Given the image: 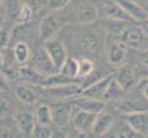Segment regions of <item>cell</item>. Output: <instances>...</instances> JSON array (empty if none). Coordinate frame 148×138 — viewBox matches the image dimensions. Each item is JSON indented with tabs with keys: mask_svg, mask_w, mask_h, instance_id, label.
Returning <instances> with one entry per match:
<instances>
[{
	"mask_svg": "<svg viewBox=\"0 0 148 138\" xmlns=\"http://www.w3.org/2000/svg\"><path fill=\"white\" fill-rule=\"evenodd\" d=\"M95 70V65L90 57L83 56L82 59H78V78H86L92 72Z\"/></svg>",
	"mask_w": 148,
	"mask_h": 138,
	"instance_id": "d4e9b609",
	"label": "cell"
},
{
	"mask_svg": "<svg viewBox=\"0 0 148 138\" xmlns=\"http://www.w3.org/2000/svg\"><path fill=\"white\" fill-rule=\"evenodd\" d=\"M73 113V106L68 103H57L52 107V124L59 128H64L68 125Z\"/></svg>",
	"mask_w": 148,
	"mask_h": 138,
	"instance_id": "5bb4252c",
	"label": "cell"
},
{
	"mask_svg": "<svg viewBox=\"0 0 148 138\" xmlns=\"http://www.w3.org/2000/svg\"><path fill=\"white\" fill-rule=\"evenodd\" d=\"M126 123L138 136H148V111H136L126 115Z\"/></svg>",
	"mask_w": 148,
	"mask_h": 138,
	"instance_id": "ba28073f",
	"label": "cell"
},
{
	"mask_svg": "<svg viewBox=\"0 0 148 138\" xmlns=\"http://www.w3.org/2000/svg\"><path fill=\"white\" fill-rule=\"evenodd\" d=\"M73 107L77 110H83L88 111V112L99 113L101 111H104L105 108V102L101 99H95V98H90L86 95H82L79 98L74 97L73 100Z\"/></svg>",
	"mask_w": 148,
	"mask_h": 138,
	"instance_id": "4fadbf2b",
	"label": "cell"
},
{
	"mask_svg": "<svg viewBox=\"0 0 148 138\" xmlns=\"http://www.w3.org/2000/svg\"><path fill=\"white\" fill-rule=\"evenodd\" d=\"M70 1L72 0H47V7H48V9L56 12V10H61L66 8L70 4Z\"/></svg>",
	"mask_w": 148,
	"mask_h": 138,
	"instance_id": "f546056e",
	"label": "cell"
},
{
	"mask_svg": "<svg viewBox=\"0 0 148 138\" xmlns=\"http://www.w3.org/2000/svg\"><path fill=\"white\" fill-rule=\"evenodd\" d=\"M116 1L122 7V9L127 13V16L131 20L144 21V22L147 21L148 12L136 1H134V0H116Z\"/></svg>",
	"mask_w": 148,
	"mask_h": 138,
	"instance_id": "2e32d148",
	"label": "cell"
},
{
	"mask_svg": "<svg viewBox=\"0 0 148 138\" xmlns=\"http://www.w3.org/2000/svg\"><path fill=\"white\" fill-rule=\"evenodd\" d=\"M113 74H108V76H104L101 78L96 79V81L91 82L90 85L84 86L81 91V95H86V97L90 98H95V99H101L104 97V92L107 90L109 82L112 81Z\"/></svg>",
	"mask_w": 148,
	"mask_h": 138,
	"instance_id": "30bf717a",
	"label": "cell"
},
{
	"mask_svg": "<svg viewBox=\"0 0 148 138\" xmlns=\"http://www.w3.org/2000/svg\"><path fill=\"white\" fill-rule=\"evenodd\" d=\"M126 94V91L122 89L120 83L114 79V76H113L112 81L109 82L108 85L107 90L104 92V97H103V100L105 103L107 102H113V100H118V99H122V97Z\"/></svg>",
	"mask_w": 148,
	"mask_h": 138,
	"instance_id": "ffe728a7",
	"label": "cell"
},
{
	"mask_svg": "<svg viewBox=\"0 0 148 138\" xmlns=\"http://www.w3.org/2000/svg\"><path fill=\"white\" fill-rule=\"evenodd\" d=\"M113 123H114V119L110 113L108 112H99L95 117V121H94V125L91 128V133L94 136H104L105 133H108L110 128H112Z\"/></svg>",
	"mask_w": 148,
	"mask_h": 138,
	"instance_id": "ac0fdd59",
	"label": "cell"
},
{
	"mask_svg": "<svg viewBox=\"0 0 148 138\" xmlns=\"http://www.w3.org/2000/svg\"><path fill=\"white\" fill-rule=\"evenodd\" d=\"M33 8L29 4H22L21 5V9L18 12L17 17H16V23L17 25H26L31 21L33 18Z\"/></svg>",
	"mask_w": 148,
	"mask_h": 138,
	"instance_id": "484cf974",
	"label": "cell"
},
{
	"mask_svg": "<svg viewBox=\"0 0 148 138\" xmlns=\"http://www.w3.org/2000/svg\"><path fill=\"white\" fill-rule=\"evenodd\" d=\"M120 39L126 47H131L134 50H146L148 35L140 29L126 28L120 35Z\"/></svg>",
	"mask_w": 148,
	"mask_h": 138,
	"instance_id": "3957f363",
	"label": "cell"
},
{
	"mask_svg": "<svg viewBox=\"0 0 148 138\" xmlns=\"http://www.w3.org/2000/svg\"><path fill=\"white\" fill-rule=\"evenodd\" d=\"M138 57H139V60L142 61V64H144V65H147L148 67V48L142 50V51L139 52Z\"/></svg>",
	"mask_w": 148,
	"mask_h": 138,
	"instance_id": "836d02e7",
	"label": "cell"
},
{
	"mask_svg": "<svg viewBox=\"0 0 148 138\" xmlns=\"http://www.w3.org/2000/svg\"><path fill=\"white\" fill-rule=\"evenodd\" d=\"M43 91L46 94H48V97L55 98L57 100H65L79 95L82 91V87L79 82H73V83H64V85H56V86L43 87Z\"/></svg>",
	"mask_w": 148,
	"mask_h": 138,
	"instance_id": "7a4b0ae2",
	"label": "cell"
},
{
	"mask_svg": "<svg viewBox=\"0 0 148 138\" xmlns=\"http://www.w3.org/2000/svg\"><path fill=\"white\" fill-rule=\"evenodd\" d=\"M60 73H62L64 76L70 77V78H78V59L75 57H69L65 60V63L62 64V67L59 69Z\"/></svg>",
	"mask_w": 148,
	"mask_h": 138,
	"instance_id": "cb8c5ba5",
	"label": "cell"
},
{
	"mask_svg": "<svg viewBox=\"0 0 148 138\" xmlns=\"http://www.w3.org/2000/svg\"><path fill=\"white\" fill-rule=\"evenodd\" d=\"M8 42H9V34L7 30L4 29H0V50H4L7 47Z\"/></svg>",
	"mask_w": 148,
	"mask_h": 138,
	"instance_id": "d6a6232c",
	"label": "cell"
},
{
	"mask_svg": "<svg viewBox=\"0 0 148 138\" xmlns=\"http://www.w3.org/2000/svg\"><path fill=\"white\" fill-rule=\"evenodd\" d=\"M14 94L21 103L27 104V106L35 104L39 99V92L36 91L35 89H33V87H30V86H26V85H20V86H17L14 90Z\"/></svg>",
	"mask_w": 148,
	"mask_h": 138,
	"instance_id": "d6986e66",
	"label": "cell"
},
{
	"mask_svg": "<svg viewBox=\"0 0 148 138\" xmlns=\"http://www.w3.org/2000/svg\"><path fill=\"white\" fill-rule=\"evenodd\" d=\"M129 21H121V20H109L108 18L107 22V30L108 33L113 34V35H121L126 28H127Z\"/></svg>",
	"mask_w": 148,
	"mask_h": 138,
	"instance_id": "4316f807",
	"label": "cell"
},
{
	"mask_svg": "<svg viewBox=\"0 0 148 138\" xmlns=\"http://www.w3.org/2000/svg\"><path fill=\"white\" fill-rule=\"evenodd\" d=\"M64 21L60 16H57L56 13H49V14L44 16L43 20L40 21L39 25V35L44 42L49 41V39L55 38L57 33L61 30V28L64 26Z\"/></svg>",
	"mask_w": 148,
	"mask_h": 138,
	"instance_id": "6da1fadb",
	"label": "cell"
},
{
	"mask_svg": "<svg viewBox=\"0 0 148 138\" xmlns=\"http://www.w3.org/2000/svg\"><path fill=\"white\" fill-rule=\"evenodd\" d=\"M44 50H46V52L48 54L51 61L53 63L56 70L59 72V69L62 67L65 60L68 59V52H66L65 46L60 41L52 38V39H49V41H46V43H44Z\"/></svg>",
	"mask_w": 148,
	"mask_h": 138,
	"instance_id": "277c9868",
	"label": "cell"
},
{
	"mask_svg": "<svg viewBox=\"0 0 148 138\" xmlns=\"http://www.w3.org/2000/svg\"><path fill=\"white\" fill-rule=\"evenodd\" d=\"M97 113L94 112H88V111H83V110H78L77 113L73 116V125L74 129L81 133H87L91 132V128L94 125L95 117Z\"/></svg>",
	"mask_w": 148,
	"mask_h": 138,
	"instance_id": "9a60e30c",
	"label": "cell"
},
{
	"mask_svg": "<svg viewBox=\"0 0 148 138\" xmlns=\"http://www.w3.org/2000/svg\"><path fill=\"white\" fill-rule=\"evenodd\" d=\"M21 5L22 4L20 3V0H8L7 5H5V12L10 18L16 21V17H17L18 12L21 9Z\"/></svg>",
	"mask_w": 148,
	"mask_h": 138,
	"instance_id": "f1b7e54d",
	"label": "cell"
},
{
	"mask_svg": "<svg viewBox=\"0 0 148 138\" xmlns=\"http://www.w3.org/2000/svg\"><path fill=\"white\" fill-rule=\"evenodd\" d=\"M100 9L104 13V16L109 20H121V21H130L131 18L127 13L122 9L120 4L116 0H103L100 4Z\"/></svg>",
	"mask_w": 148,
	"mask_h": 138,
	"instance_id": "7c38bea8",
	"label": "cell"
},
{
	"mask_svg": "<svg viewBox=\"0 0 148 138\" xmlns=\"http://www.w3.org/2000/svg\"><path fill=\"white\" fill-rule=\"evenodd\" d=\"M101 38L97 33L95 31H88L86 33L79 41V48H81L82 54L86 57H94L96 56L100 52V48H101Z\"/></svg>",
	"mask_w": 148,
	"mask_h": 138,
	"instance_id": "5b68a950",
	"label": "cell"
},
{
	"mask_svg": "<svg viewBox=\"0 0 148 138\" xmlns=\"http://www.w3.org/2000/svg\"><path fill=\"white\" fill-rule=\"evenodd\" d=\"M35 121L42 125H51L52 124V107L48 104H39L34 111Z\"/></svg>",
	"mask_w": 148,
	"mask_h": 138,
	"instance_id": "7402d4cb",
	"label": "cell"
},
{
	"mask_svg": "<svg viewBox=\"0 0 148 138\" xmlns=\"http://www.w3.org/2000/svg\"><path fill=\"white\" fill-rule=\"evenodd\" d=\"M99 17V8L94 3L84 0L77 7L75 20L79 23H92Z\"/></svg>",
	"mask_w": 148,
	"mask_h": 138,
	"instance_id": "9c48e42d",
	"label": "cell"
},
{
	"mask_svg": "<svg viewBox=\"0 0 148 138\" xmlns=\"http://www.w3.org/2000/svg\"><path fill=\"white\" fill-rule=\"evenodd\" d=\"M1 4H3V0H0V7H1Z\"/></svg>",
	"mask_w": 148,
	"mask_h": 138,
	"instance_id": "8d00e7d4",
	"label": "cell"
},
{
	"mask_svg": "<svg viewBox=\"0 0 148 138\" xmlns=\"http://www.w3.org/2000/svg\"><path fill=\"white\" fill-rule=\"evenodd\" d=\"M3 22H4V18H3V16L0 14V29L3 28Z\"/></svg>",
	"mask_w": 148,
	"mask_h": 138,
	"instance_id": "d590c367",
	"label": "cell"
},
{
	"mask_svg": "<svg viewBox=\"0 0 148 138\" xmlns=\"http://www.w3.org/2000/svg\"><path fill=\"white\" fill-rule=\"evenodd\" d=\"M136 89L140 91V94L148 102V77H143V78L139 79L138 83H136Z\"/></svg>",
	"mask_w": 148,
	"mask_h": 138,
	"instance_id": "1f68e13d",
	"label": "cell"
},
{
	"mask_svg": "<svg viewBox=\"0 0 148 138\" xmlns=\"http://www.w3.org/2000/svg\"><path fill=\"white\" fill-rule=\"evenodd\" d=\"M107 57L114 67L121 65L126 59V46L122 42H110L107 47Z\"/></svg>",
	"mask_w": 148,
	"mask_h": 138,
	"instance_id": "e0dca14e",
	"label": "cell"
},
{
	"mask_svg": "<svg viewBox=\"0 0 148 138\" xmlns=\"http://www.w3.org/2000/svg\"><path fill=\"white\" fill-rule=\"evenodd\" d=\"M3 59H4V55H3V50H0V64L3 63Z\"/></svg>",
	"mask_w": 148,
	"mask_h": 138,
	"instance_id": "e575fe53",
	"label": "cell"
},
{
	"mask_svg": "<svg viewBox=\"0 0 148 138\" xmlns=\"http://www.w3.org/2000/svg\"><path fill=\"white\" fill-rule=\"evenodd\" d=\"M18 76L22 81L27 82V83L33 85H39L40 86L42 79L44 78V76L42 73H39L38 70H35L33 67H22L18 70Z\"/></svg>",
	"mask_w": 148,
	"mask_h": 138,
	"instance_id": "44dd1931",
	"label": "cell"
},
{
	"mask_svg": "<svg viewBox=\"0 0 148 138\" xmlns=\"http://www.w3.org/2000/svg\"><path fill=\"white\" fill-rule=\"evenodd\" d=\"M33 63H34L33 68L35 69V70H38L39 73H42L43 76H48V74H52V73H55V72H57L53 63L49 59L48 54H47L46 50H44V47L38 50V51H35L34 57H33Z\"/></svg>",
	"mask_w": 148,
	"mask_h": 138,
	"instance_id": "8fae6325",
	"label": "cell"
},
{
	"mask_svg": "<svg viewBox=\"0 0 148 138\" xmlns=\"http://www.w3.org/2000/svg\"><path fill=\"white\" fill-rule=\"evenodd\" d=\"M53 136V132L49 128V125H42V124H35L33 129V133H31V137L35 138H49Z\"/></svg>",
	"mask_w": 148,
	"mask_h": 138,
	"instance_id": "83f0119b",
	"label": "cell"
},
{
	"mask_svg": "<svg viewBox=\"0 0 148 138\" xmlns=\"http://www.w3.org/2000/svg\"><path fill=\"white\" fill-rule=\"evenodd\" d=\"M146 23H147V25H148V18H147V21H146Z\"/></svg>",
	"mask_w": 148,
	"mask_h": 138,
	"instance_id": "74e56055",
	"label": "cell"
},
{
	"mask_svg": "<svg viewBox=\"0 0 148 138\" xmlns=\"http://www.w3.org/2000/svg\"><path fill=\"white\" fill-rule=\"evenodd\" d=\"M10 110H12L10 102L7 99V98L0 95V119L7 117V116L10 113Z\"/></svg>",
	"mask_w": 148,
	"mask_h": 138,
	"instance_id": "4dcf8cb0",
	"label": "cell"
},
{
	"mask_svg": "<svg viewBox=\"0 0 148 138\" xmlns=\"http://www.w3.org/2000/svg\"><path fill=\"white\" fill-rule=\"evenodd\" d=\"M13 120H14V124L17 126L18 132L22 136L26 137L31 136L33 129L36 124L35 116H34L33 112H30L27 110H17L13 113Z\"/></svg>",
	"mask_w": 148,
	"mask_h": 138,
	"instance_id": "8992f818",
	"label": "cell"
},
{
	"mask_svg": "<svg viewBox=\"0 0 148 138\" xmlns=\"http://www.w3.org/2000/svg\"><path fill=\"white\" fill-rule=\"evenodd\" d=\"M113 76H114V79L122 86V89L125 90V91H129V90H131L135 86L136 72L133 65L122 63L121 65L117 67V72H116V74H113Z\"/></svg>",
	"mask_w": 148,
	"mask_h": 138,
	"instance_id": "52a82bcc",
	"label": "cell"
},
{
	"mask_svg": "<svg viewBox=\"0 0 148 138\" xmlns=\"http://www.w3.org/2000/svg\"><path fill=\"white\" fill-rule=\"evenodd\" d=\"M30 55H31V52H30L27 43H25L23 41H20L14 44V47H13V56H14L17 63L25 64L30 59Z\"/></svg>",
	"mask_w": 148,
	"mask_h": 138,
	"instance_id": "603a6c76",
	"label": "cell"
}]
</instances>
